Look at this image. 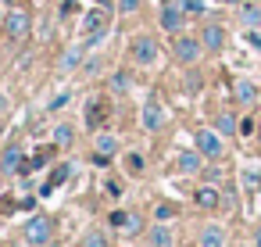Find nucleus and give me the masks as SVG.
I'll return each mask as SVG.
<instances>
[{
    "mask_svg": "<svg viewBox=\"0 0 261 247\" xmlns=\"http://www.w3.org/2000/svg\"><path fill=\"white\" fill-rule=\"evenodd\" d=\"M83 33H86V43H83V47H97V43H104V36L111 33V15H108V8H93V11H86V15H83Z\"/></svg>",
    "mask_w": 261,
    "mask_h": 247,
    "instance_id": "1",
    "label": "nucleus"
},
{
    "mask_svg": "<svg viewBox=\"0 0 261 247\" xmlns=\"http://www.w3.org/2000/svg\"><path fill=\"white\" fill-rule=\"evenodd\" d=\"M197 151L211 161H218L225 154V143H222V133L218 129H197Z\"/></svg>",
    "mask_w": 261,
    "mask_h": 247,
    "instance_id": "2",
    "label": "nucleus"
},
{
    "mask_svg": "<svg viewBox=\"0 0 261 247\" xmlns=\"http://www.w3.org/2000/svg\"><path fill=\"white\" fill-rule=\"evenodd\" d=\"M50 233H54V222H50L47 215H33V218L25 222V240H29L33 247H43V243L50 240Z\"/></svg>",
    "mask_w": 261,
    "mask_h": 247,
    "instance_id": "3",
    "label": "nucleus"
},
{
    "mask_svg": "<svg viewBox=\"0 0 261 247\" xmlns=\"http://www.w3.org/2000/svg\"><path fill=\"white\" fill-rule=\"evenodd\" d=\"M200 54H204V43H200L197 36H179V40H175V58H179L182 65H197Z\"/></svg>",
    "mask_w": 261,
    "mask_h": 247,
    "instance_id": "4",
    "label": "nucleus"
},
{
    "mask_svg": "<svg viewBox=\"0 0 261 247\" xmlns=\"http://www.w3.org/2000/svg\"><path fill=\"white\" fill-rule=\"evenodd\" d=\"M4 29H8V36H11V40H25V36H29V29H33V22H29V15H25L22 8H15V11L4 18Z\"/></svg>",
    "mask_w": 261,
    "mask_h": 247,
    "instance_id": "5",
    "label": "nucleus"
},
{
    "mask_svg": "<svg viewBox=\"0 0 261 247\" xmlns=\"http://www.w3.org/2000/svg\"><path fill=\"white\" fill-rule=\"evenodd\" d=\"M133 61L143 65V68L154 65V61H158V43H154L150 36H136V40H133Z\"/></svg>",
    "mask_w": 261,
    "mask_h": 247,
    "instance_id": "6",
    "label": "nucleus"
},
{
    "mask_svg": "<svg viewBox=\"0 0 261 247\" xmlns=\"http://www.w3.org/2000/svg\"><path fill=\"white\" fill-rule=\"evenodd\" d=\"M186 22V11L175 4V0H165V8H161V29L165 33H179Z\"/></svg>",
    "mask_w": 261,
    "mask_h": 247,
    "instance_id": "7",
    "label": "nucleus"
},
{
    "mask_svg": "<svg viewBox=\"0 0 261 247\" xmlns=\"http://www.w3.org/2000/svg\"><path fill=\"white\" fill-rule=\"evenodd\" d=\"M140 122H143V129H147V133H158V129L165 126V108H161L158 101H147V104H143Z\"/></svg>",
    "mask_w": 261,
    "mask_h": 247,
    "instance_id": "8",
    "label": "nucleus"
},
{
    "mask_svg": "<svg viewBox=\"0 0 261 247\" xmlns=\"http://www.w3.org/2000/svg\"><path fill=\"white\" fill-rule=\"evenodd\" d=\"M22 161H25V158H22V147L11 143L4 154H0V172H4V176H15V172L22 168Z\"/></svg>",
    "mask_w": 261,
    "mask_h": 247,
    "instance_id": "9",
    "label": "nucleus"
},
{
    "mask_svg": "<svg viewBox=\"0 0 261 247\" xmlns=\"http://www.w3.org/2000/svg\"><path fill=\"white\" fill-rule=\"evenodd\" d=\"M175 165H179V172H186V176H197V172H204V154H200V151H182Z\"/></svg>",
    "mask_w": 261,
    "mask_h": 247,
    "instance_id": "10",
    "label": "nucleus"
},
{
    "mask_svg": "<svg viewBox=\"0 0 261 247\" xmlns=\"http://www.w3.org/2000/svg\"><path fill=\"white\" fill-rule=\"evenodd\" d=\"M200 43H204V51H222L225 47V29L222 26H204Z\"/></svg>",
    "mask_w": 261,
    "mask_h": 247,
    "instance_id": "11",
    "label": "nucleus"
},
{
    "mask_svg": "<svg viewBox=\"0 0 261 247\" xmlns=\"http://www.w3.org/2000/svg\"><path fill=\"white\" fill-rule=\"evenodd\" d=\"M193 201H197V208H218L222 204V193L215 190V186H197V193H193Z\"/></svg>",
    "mask_w": 261,
    "mask_h": 247,
    "instance_id": "12",
    "label": "nucleus"
},
{
    "mask_svg": "<svg viewBox=\"0 0 261 247\" xmlns=\"http://www.w3.org/2000/svg\"><path fill=\"white\" fill-rule=\"evenodd\" d=\"M240 22H243V29H261V8L254 4V0L240 8Z\"/></svg>",
    "mask_w": 261,
    "mask_h": 247,
    "instance_id": "13",
    "label": "nucleus"
},
{
    "mask_svg": "<svg viewBox=\"0 0 261 247\" xmlns=\"http://www.w3.org/2000/svg\"><path fill=\"white\" fill-rule=\"evenodd\" d=\"M200 247H225V229L204 226V229H200Z\"/></svg>",
    "mask_w": 261,
    "mask_h": 247,
    "instance_id": "14",
    "label": "nucleus"
},
{
    "mask_svg": "<svg viewBox=\"0 0 261 247\" xmlns=\"http://www.w3.org/2000/svg\"><path fill=\"white\" fill-rule=\"evenodd\" d=\"M104 111H108V104L97 97V101H90V108H86V126L90 129H97L100 122H104Z\"/></svg>",
    "mask_w": 261,
    "mask_h": 247,
    "instance_id": "15",
    "label": "nucleus"
},
{
    "mask_svg": "<svg viewBox=\"0 0 261 247\" xmlns=\"http://www.w3.org/2000/svg\"><path fill=\"white\" fill-rule=\"evenodd\" d=\"M68 176H72V165H58L54 172H50V179H47V186H43V193H54L61 183H68Z\"/></svg>",
    "mask_w": 261,
    "mask_h": 247,
    "instance_id": "16",
    "label": "nucleus"
},
{
    "mask_svg": "<svg viewBox=\"0 0 261 247\" xmlns=\"http://www.w3.org/2000/svg\"><path fill=\"white\" fill-rule=\"evenodd\" d=\"M254 97H257V86H254L250 79H240V83H236V101H240V104H254Z\"/></svg>",
    "mask_w": 261,
    "mask_h": 247,
    "instance_id": "17",
    "label": "nucleus"
},
{
    "mask_svg": "<svg viewBox=\"0 0 261 247\" xmlns=\"http://www.w3.org/2000/svg\"><path fill=\"white\" fill-rule=\"evenodd\" d=\"M215 129H218L222 136H232V133L240 129V122H236V115H229V111H222V115L215 118Z\"/></svg>",
    "mask_w": 261,
    "mask_h": 247,
    "instance_id": "18",
    "label": "nucleus"
},
{
    "mask_svg": "<svg viewBox=\"0 0 261 247\" xmlns=\"http://www.w3.org/2000/svg\"><path fill=\"white\" fill-rule=\"evenodd\" d=\"M97 154H104V158L118 154V140H115L111 133H100V136H97Z\"/></svg>",
    "mask_w": 261,
    "mask_h": 247,
    "instance_id": "19",
    "label": "nucleus"
},
{
    "mask_svg": "<svg viewBox=\"0 0 261 247\" xmlns=\"http://www.w3.org/2000/svg\"><path fill=\"white\" fill-rule=\"evenodd\" d=\"M83 51H86V47H72V51H68V54L61 58V65H58V68H61V72H72V68L79 65V58H83Z\"/></svg>",
    "mask_w": 261,
    "mask_h": 247,
    "instance_id": "20",
    "label": "nucleus"
},
{
    "mask_svg": "<svg viewBox=\"0 0 261 247\" xmlns=\"http://www.w3.org/2000/svg\"><path fill=\"white\" fill-rule=\"evenodd\" d=\"M72 140H75V129L72 126H58L54 129V147H68Z\"/></svg>",
    "mask_w": 261,
    "mask_h": 247,
    "instance_id": "21",
    "label": "nucleus"
},
{
    "mask_svg": "<svg viewBox=\"0 0 261 247\" xmlns=\"http://www.w3.org/2000/svg\"><path fill=\"white\" fill-rule=\"evenodd\" d=\"M83 247H108V236H104V229H90V233L83 236Z\"/></svg>",
    "mask_w": 261,
    "mask_h": 247,
    "instance_id": "22",
    "label": "nucleus"
},
{
    "mask_svg": "<svg viewBox=\"0 0 261 247\" xmlns=\"http://www.w3.org/2000/svg\"><path fill=\"white\" fill-rule=\"evenodd\" d=\"M186 15H204V0H175Z\"/></svg>",
    "mask_w": 261,
    "mask_h": 247,
    "instance_id": "23",
    "label": "nucleus"
},
{
    "mask_svg": "<svg viewBox=\"0 0 261 247\" xmlns=\"http://www.w3.org/2000/svg\"><path fill=\"white\" fill-rule=\"evenodd\" d=\"M129 83H133V79H129L125 72H115V76H111V90H115V93H125Z\"/></svg>",
    "mask_w": 261,
    "mask_h": 247,
    "instance_id": "24",
    "label": "nucleus"
},
{
    "mask_svg": "<svg viewBox=\"0 0 261 247\" xmlns=\"http://www.w3.org/2000/svg\"><path fill=\"white\" fill-rule=\"evenodd\" d=\"M243 186H247V190H257V186H261V172H257V168H243Z\"/></svg>",
    "mask_w": 261,
    "mask_h": 247,
    "instance_id": "25",
    "label": "nucleus"
},
{
    "mask_svg": "<svg viewBox=\"0 0 261 247\" xmlns=\"http://www.w3.org/2000/svg\"><path fill=\"white\" fill-rule=\"evenodd\" d=\"M150 236H154V243H158V247H168V243H172V233H168L165 226H158V229H154Z\"/></svg>",
    "mask_w": 261,
    "mask_h": 247,
    "instance_id": "26",
    "label": "nucleus"
},
{
    "mask_svg": "<svg viewBox=\"0 0 261 247\" xmlns=\"http://www.w3.org/2000/svg\"><path fill=\"white\" fill-rule=\"evenodd\" d=\"M111 226H115V229L129 226V215H125V211H111Z\"/></svg>",
    "mask_w": 261,
    "mask_h": 247,
    "instance_id": "27",
    "label": "nucleus"
},
{
    "mask_svg": "<svg viewBox=\"0 0 261 247\" xmlns=\"http://www.w3.org/2000/svg\"><path fill=\"white\" fill-rule=\"evenodd\" d=\"M136 8H140V0H118V11L122 15H133Z\"/></svg>",
    "mask_w": 261,
    "mask_h": 247,
    "instance_id": "28",
    "label": "nucleus"
},
{
    "mask_svg": "<svg viewBox=\"0 0 261 247\" xmlns=\"http://www.w3.org/2000/svg\"><path fill=\"white\" fill-rule=\"evenodd\" d=\"M143 165H147V161H143L140 154H129V172H143Z\"/></svg>",
    "mask_w": 261,
    "mask_h": 247,
    "instance_id": "29",
    "label": "nucleus"
},
{
    "mask_svg": "<svg viewBox=\"0 0 261 247\" xmlns=\"http://www.w3.org/2000/svg\"><path fill=\"white\" fill-rule=\"evenodd\" d=\"M172 215H175V208H172V204H158V218H161V222H165V218H172Z\"/></svg>",
    "mask_w": 261,
    "mask_h": 247,
    "instance_id": "30",
    "label": "nucleus"
},
{
    "mask_svg": "<svg viewBox=\"0 0 261 247\" xmlns=\"http://www.w3.org/2000/svg\"><path fill=\"white\" fill-rule=\"evenodd\" d=\"M65 104H68V93H61V97H54V101H50V111H61Z\"/></svg>",
    "mask_w": 261,
    "mask_h": 247,
    "instance_id": "31",
    "label": "nucleus"
},
{
    "mask_svg": "<svg viewBox=\"0 0 261 247\" xmlns=\"http://www.w3.org/2000/svg\"><path fill=\"white\" fill-rule=\"evenodd\" d=\"M247 40H250V47H257V51H261V29H250V33H247Z\"/></svg>",
    "mask_w": 261,
    "mask_h": 247,
    "instance_id": "32",
    "label": "nucleus"
},
{
    "mask_svg": "<svg viewBox=\"0 0 261 247\" xmlns=\"http://www.w3.org/2000/svg\"><path fill=\"white\" fill-rule=\"evenodd\" d=\"M240 133H243V136L254 133V118H243V122H240Z\"/></svg>",
    "mask_w": 261,
    "mask_h": 247,
    "instance_id": "33",
    "label": "nucleus"
},
{
    "mask_svg": "<svg viewBox=\"0 0 261 247\" xmlns=\"http://www.w3.org/2000/svg\"><path fill=\"white\" fill-rule=\"evenodd\" d=\"M75 8H79V4H75V0H65V4H61V15H72Z\"/></svg>",
    "mask_w": 261,
    "mask_h": 247,
    "instance_id": "34",
    "label": "nucleus"
},
{
    "mask_svg": "<svg viewBox=\"0 0 261 247\" xmlns=\"http://www.w3.org/2000/svg\"><path fill=\"white\" fill-rule=\"evenodd\" d=\"M254 247H261V226L254 229Z\"/></svg>",
    "mask_w": 261,
    "mask_h": 247,
    "instance_id": "35",
    "label": "nucleus"
},
{
    "mask_svg": "<svg viewBox=\"0 0 261 247\" xmlns=\"http://www.w3.org/2000/svg\"><path fill=\"white\" fill-rule=\"evenodd\" d=\"M222 4H240V0H222Z\"/></svg>",
    "mask_w": 261,
    "mask_h": 247,
    "instance_id": "36",
    "label": "nucleus"
}]
</instances>
